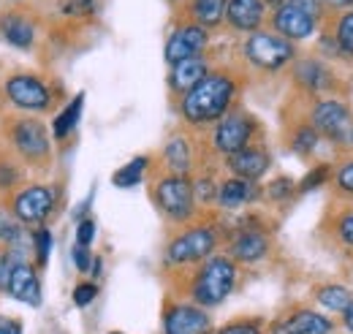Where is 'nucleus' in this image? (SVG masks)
I'll use <instances>...</instances> for the list:
<instances>
[{
	"mask_svg": "<svg viewBox=\"0 0 353 334\" xmlns=\"http://www.w3.org/2000/svg\"><path fill=\"white\" fill-rule=\"evenodd\" d=\"M310 302L318 310L340 318L353 304V288L348 283H340V280H323V283H315L310 288Z\"/></svg>",
	"mask_w": 353,
	"mask_h": 334,
	"instance_id": "obj_24",
	"label": "nucleus"
},
{
	"mask_svg": "<svg viewBox=\"0 0 353 334\" xmlns=\"http://www.w3.org/2000/svg\"><path fill=\"white\" fill-rule=\"evenodd\" d=\"M57 11L65 19H90L98 11V0H60Z\"/></svg>",
	"mask_w": 353,
	"mask_h": 334,
	"instance_id": "obj_39",
	"label": "nucleus"
},
{
	"mask_svg": "<svg viewBox=\"0 0 353 334\" xmlns=\"http://www.w3.org/2000/svg\"><path fill=\"white\" fill-rule=\"evenodd\" d=\"M266 318L261 315H242V318H231L223 326H218L212 334H266Z\"/></svg>",
	"mask_w": 353,
	"mask_h": 334,
	"instance_id": "obj_35",
	"label": "nucleus"
},
{
	"mask_svg": "<svg viewBox=\"0 0 353 334\" xmlns=\"http://www.w3.org/2000/svg\"><path fill=\"white\" fill-rule=\"evenodd\" d=\"M269 28H272V33L283 36L285 41L299 43V41L312 39V36L318 33L321 22H318L315 17H310L307 11H302L299 6L285 3V6H280L277 11L269 14Z\"/></svg>",
	"mask_w": 353,
	"mask_h": 334,
	"instance_id": "obj_17",
	"label": "nucleus"
},
{
	"mask_svg": "<svg viewBox=\"0 0 353 334\" xmlns=\"http://www.w3.org/2000/svg\"><path fill=\"white\" fill-rule=\"evenodd\" d=\"M323 28L332 30V36H334V41H337V46H340L345 63L351 66L353 63V8L351 11L332 14V17L323 22Z\"/></svg>",
	"mask_w": 353,
	"mask_h": 334,
	"instance_id": "obj_29",
	"label": "nucleus"
},
{
	"mask_svg": "<svg viewBox=\"0 0 353 334\" xmlns=\"http://www.w3.org/2000/svg\"><path fill=\"white\" fill-rule=\"evenodd\" d=\"M22 332H25V326H22L19 318H14V315H3V313H0V334H22Z\"/></svg>",
	"mask_w": 353,
	"mask_h": 334,
	"instance_id": "obj_44",
	"label": "nucleus"
},
{
	"mask_svg": "<svg viewBox=\"0 0 353 334\" xmlns=\"http://www.w3.org/2000/svg\"><path fill=\"white\" fill-rule=\"evenodd\" d=\"M161 166L169 174H182V177H193L199 171V144L190 128L182 126L166 136L161 147Z\"/></svg>",
	"mask_w": 353,
	"mask_h": 334,
	"instance_id": "obj_16",
	"label": "nucleus"
},
{
	"mask_svg": "<svg viewBox=\"0 0 353 334\" xmlns=\"http://www.w3.org/2000/svg\"><path fill=\"white\" fill-rule=\"evenodd\" d=\"M150 199H152L155 209L161 212V217L174 228L188 226V223L201 217V209H199L196 196H193V179L190 177L161 171L150 185Z\"/></svg>",
	"mask_w": 353,
	"mask_h": 334,
	"instance_id": "obj_4",
	"label": "nucleus"
},
{
	"mask_svg": "<svg viewBox=\"0 0 353 334\" xmlns=\"http://www.w3.org/2000/svg\"><path fill=\"white\" fill-rule=\"evenodd\" d=\"M150 166H152V158H150V155H136V158H131L125 166H120L114 174H112V185H114V188H123V190L136 188V185L144 182V177H147Z\"/></svg>",
	"mask_w": 353,
	"mask_h": 334,
	"instance_id": "obj_30",
	"label": "nucleus"
},
{
	"mask_svg": "<svg viewBox=\"0 0 353 334\" xmlns=\"http://www.w3.org/2000/svg\"><path fill=\"white\" fill-rule=\"evenodd\" d=\"M6 141L19 164L36 171L52 166V130L39 117H14L6 123Z\"/></svg>",
	"mask_w": 353,
	"mask_h": 334,
	"instance_id": "obj_7",
	"label": "nucleus"
},
{
	"mask_svg": "<svg viewBox=\"0 0 353 334\" xmlns=\"http://www.w3.org/2000/svg\"><path fill=\"white\" fill-rule=\"evenodd\" d=\"M98 283L95 280H79L77 286H74V291H71V302L79 307V310H85L90 307L95 299H98Z\"/></svg>",
	"mask_w": 353,
	"mask_h": 334,
	"instance_id": "obj_40",
	"label": "nucleus"
},
{
	"mask_svg": "<svg viewBox=\"0 0 353 334\" xmlns=\"http://www.w3.org/2000/svg\"><path fill=\"white\" fill-rule=\"evenodd\" d=\"M60 204V188L52 182H28L19 190L8 196V209L25 228H39L46 226V220L57 212Z\"/></svg>",
	"mask_w": 353,
	"mask_h": 334,
	"instance_id": "obj_12",
	"label": "nucleus"
},
{
	"mask_svg": "<svg viewBox=\"0 0 353 334\" xmlns=\"http://www.w3.org/2000/svg\"><path fill=\"white\" fill-rule=\"evenodd\" d=\"M92 196H95V190H90V196L85 199V202H79V207L74 209V220L79 223V220H85V217H90V204H92Z\"/></svg>",
	"mask_w": 353,
	"mask_h": 334,
	"instance_id": "obj_45",
	"label": "nucleus"
},
{
	"mask_svg": "<svg viewBox=\"0 0 353 334\" xmlns=\"http://www.w3.org/2000/svg\"><path fill=\"white\" fill-rule=\"evenodd\" d=\"M223 245V223L215 217H199L188 226L174 228L163 245V266L169 272H188L215 255Z\"/></svg>",
	"mask_w": 353,
	"mask_h": 334,
	"instance_id": "obj_3",
	"label": "nucleus"
},
{
	"mask_svg": "<svg viewBox=\"0 0 353 334\" xmlns=\"http://www.w3.org/2000/svg\"><path fill=\"white\" fill-rule=\"evenodd\" d=\"M223 168L234 177H242V179H250V182H261L269 168H272V153L264 141H256L228 158H223Z\"/></svg>",
	"mask_w": 353,
	"mask_h": 334,
	"instance_id": "obj_19",
	"label": "nucleus"
},
{
	"mask_svg": "<svg viewBox=\"0 0 353 334\" xmlns=\"http://www.w3.org/2000/svg\"><path fill=\"white\" fill-rule=\"evenodd\" d=\"M223 245L225 255L234 258L239 266H256L272 253V231L266 228L261 215H245L231 228L223 226Z\"/></svg>",
	"mask_w": 353,
	"mask_h": 334,
	"instance_id": "obj_6",
	"label": "nucleus"
},
{
	"mask_svg": "<svg viewBox=\"0 0 353 334\" xmlns=\"http://www.w3.org/2000/svg\"><path fill=\"white\" fill-rule=\"evenodd\" d=\"M0 95L6 104H11L14 109H19L25 115H44L54 106V98H57L54 87L36 71L8 74L0 84Z\"/></svg>",
	"mask_w": 353,
	"mask_h": 334,
	"instance_id": "obj_11",
	"label": "nucleus"
},
{
	"mask_svg": "<svg viewBox=\"0 0 353 334\" xmlns=\"http://www.w3.org/2000/svg\"><path fill=\"white\" fill-rule=\"evenodd\" d=\"M54 248V237H52V228L49 226H39L30 231V258L39 269H44L49 264V253Z\"/></svg>",
	"mask_w": 353,
	"mask_h": 334,
	"instance_id": "obj_34",
	"label": "nucleus"
},
{
	"mask_svg": "<svg viewBox=\"0 0 353 334\" xmlns=\"http://www.w3.org/2000/svg\"><path fill=\"white\" fill-rule=\"evenodd\" d=\"M264 199L269 204H288L296 199V179H291L288 174H280L274 179H269L264 185Z\"/></svg>",
	"mask_w": 353,
	"mask_h": 334,
	"instance_id": "obj_33",
	"label": "nucleus"
},
{
	"mask_svg": "<svg viewBox=\"0 0 353 334\" xmlns=\"http://www.w3.org/2000/svg\"><path fill=\"white\" fill-rule=\"evenodd\" d=\"M321 144H323V139H321V133H318L315 128L310 126L307 117L294 120V123L288 126V130H285V147H288V153H294V155L302 158V161L312 158Z\"/></svg>",
	"mask_w": 353,
	"mask_h": 334,
	"instance_id": "obj_25",
	"label": "nucleus"
},
{
	"mask_svg": "<svg viewBox=\"0 0 353 334\" xmlns=\"http://www.w3.org/2000/svg\"><path fill=\"white\" fill-rule=\"evenodd\" d=\"M305 117L321 133L323 141H329L343 153H353V106L348 98L343 95L312 98L307 101Z\"/></svg>",
	"mask_w": 353,
	"mask_h": 334,
	"instance_id": "obj_5",
	"label": "nucleus"
},
{
	"mask_svg": "<svg viewBox=\"0 0 353 334\" xmlns=\"http://www.w3.org/2000/svg\"><path fill=\"white\" fill-rule=\"evenodd\" d=\"M212 68H215V66H212L210 55H204V57H193V60H182V63H176V66H169L166 84H169V92L174 95V104L182 98V95H188L196 84L212 71Z\"/></svg>",
	"mask_w": 353,
	"mask_h": 334,
	"instance_id": "obj_22",
	"label": "nucleus"
},
{
	"mask_svg": "<svg viewBox=\"0 0 353 334\" xmlns=\"http://www.w3.org/2000/svg\"><path fill=\"white\" fill-rule=\"evenodd\" d=\"M288 3H294V6H299L302 11H307L310 17H315L321 25L332 17V11H329V0H288Z\"/></svg>",
	"mask_w": 353,
	"mask_h": 334,
	"instance_id": "obj_41",
	"label": "nucleus"
},
{
	"mask_svg": "<svg viewBox=\"0 0 353 334\" xmlns=\"http://www.w3.org/2000/svg\"><path fill=\"white\" fill-rule=\"evenodd\" d=\"M291 82L299 90L305 101L312 98H329V95H343L345 82L337 66L326 63L318 55H299L291 66Z\"/></svg>",
	"mask_w": 353,
	"mask_h": 334,
	"instance_id": "obj_10",
	"label": "nucleus"
},
{
	"mask_svg": "<svg viewBox=\"0 0 353 334\" xmlns=\"http://www.w3.org/2000/svg\"><path fill=\"white\" fill-rule=\"evenodd\" d=\"M30 258L28 253H19V250H0V296L8 293V283H11V275L17 269L19 261ZM33 261V258H30Z\"/></svg>",
	"mask_w": 353,
	"mask_h": 334,
	"instance_id": "obj_38",
	"label": "nucleus"
},
{
	"mask_svg": "<svg viewBox=\"0 0 353 334\" xmlns=\"http://www.w3.org/2000/svg\"><path fill=\"white\" fill-rule=\"evenodd\" d=\"M329 185L334 188V196H340L343 202H353V153H345V158L332 166Z\"/></svg>",
	"mask_w": 353,
	"mask_h": 334,
	"instance_id": "obj_32",
	"label": "nucleus"
},
{
	"mask_svg": "<svg viewBox=\"0 0 353 334\" xmlns=\"http://www.w3.org/2000/svg\"><path fill=\"white\" fill-rule=\"evenodd\" d=\"M71 261H74V269H77L79 275H90V264H92V253H90V248L74 242V248H71Z\"/></svg>",
	"mask_w": 353,
	"mask_h": 334,
	"instance_id": "obj_43",
	"label": "nucleus"
},
{
	"mask_svg": "<svg viewBox=\"0 0 353 334\" xmlns=\"http://www.w3.org/2000/svg\"><path fill=\"white\" fill-rule=\"evenodd\" d=\"M236 286H239V264L225 253H215L199 266L185 272L179 299H188L204 310H215L225 304V299L236 291Z\"/></svg>",
	"mask_w": 353,
	"mask_h": 334,
	"instance_id": "obj_2",
	"label": "nucleus"
},
{
	"mask_svg": "<svg viewBox=\"0 0 353 334\" xmlns=\"http://www.w3.org/2000/svg\"><path fill=\"white\" fill-rule=\"evenodd\" d=\"M169 3H172V6H179V3H182V0H169Z\"/></svg>",
	"mask_w": 353,
	"mask_h": 334,
	"instance_id": "obj_50",
	"label": "nucleus"
},
{
	"mask_svg": "<svg viewBox=\"0 0 353 334\" xmlns=\"http://www.w3.org/2000/svg\"><path fill=\"white\" fill-rule=\"evenodd\" d=\"M239 55L253 71L280 74L294 66V60L299 57V49H296V43L285 41L283 36H277L272 30H259V33L245 36Z\"/></svg>",
	"mask_w": 353,
	"mask_h": 334,
	"instance_id": "obj_9",
	"label": "nucleus"
},
{
	"mask_svg": "<svg viewBox=\"0 0 353 334\" xmlns=\"http://www.w3.org/2000/svg\"><path fill=\"white\" fill-rule=\"evenodd\" d=\"M22 179H25V171L17 161L0 158V196H11L14 190H19Z\"/></svg>",
	"mask_w": 353,
	"mask_h": 334,
	"instance_id": "obj_37",
	"label": "nucleus"
},
{
	"mask_svg": "<svg viewBox=\"0 0 353 334\" xmlns=\"http://www.w3.org/2000/svg\"><path fill=\"white\" fill-rule=\"evenodd\" d=\"M340 321H334L329 313H321L318 307L307 304H294L277 318L266 324V334H337Z\"/></svg>",
	"mask_w": 353,
	"mask_h": 334,
	"instance_id": "obj_13",
	"label": "nucleus"
},
{
	"mask_svg": "<svg viewBox=\"0 0 353 334\" xmlns=\"http://www.w3.org/2000/svg\"><path fill=\"white\" fill-rule=\"evenodd\" d=\"M353 0H329V11L332 14H340V11H351Z\"/></svg>",
	"mask_w": 353,
	"mask_h": 334,
	"instance_id": "obj_47",
	"label": "nucleus"
},
{
	"mask_svg": "<svg viewBox=\"0 0 353 334\" xmlns=\"http://www.w3.org/2000/svg\"><path fill=\"white\" fill-rule=\"evenodd\" d=\"M95 234H98V223H95V217L90 215V217H85V220L77 223V239H74V242L90 248V245L95 242Z\"/></svg>",
	"mask_w": 353,
	"mask_h": 334,
	"instance_id": "obj_42",
	"label": "nucleus"
},
{
	"mask_svg": "<svg viewBox=\"0 0 353 334\" xmlns=\"http://www.w3.org/2000/svg\"><path fill=\"white\" fill-rule=\"evenodd\" d=\"M225 3L228 0H185V19L207 30H218L225 19Z\"/></svg>",
	"mask_w": 353,
	"mask_h": 334,
	"instance_id": "obj_27",
	"label": "nucleus"
},
{
	"mask_svg": "<svg viewBox=\"0 0 353 334\" xmlns=\"http://www.w3.org/2000/svg\"><path fill=\"white\" fill-rule=\"evenodd\" d=\"M0 250H3V248H0Z\"/></svg>",
	"mask_w": 353,
	"mask_h": 334,
	"instance_id": "obj_52",
	"label": "nucleus"
},
{
	"mask_svg": "<svg viewBox=\"0 0 353 334\" xmlns=\"http://www.w3.org/2000/svg\"><path fill=\"white\" fill-rule=\"evenodd\" d=\"M161 326L163 334H212L215 332V321L212 313L179 299V296H169L163 304V315H161Z\"/></svg>",
	"mask_w": 353,
	"mask_h": 334,
	"instance_id": "obj_14",
	"label": "nucleus"
},
{
	"mask_svg": "<svg viewBox=\"0 0 353 334\" xmlns=\"http://www.w3.org/2000/svg\"><path fill=\"white\" fill-rule=\"evenodd\" d=\"M266 22H269V11H266L264 0H228L225 3V19H223V25L231 33L250 36V33L264 30Z\"/></svg>",
	"mask_w": 353,
	"mask_h": 334,
	"instance_id": "obj_20",
	"label": "nucleus"
},
{
	"mask_svg": "<svg viewBox=\"0 0 353 334\" xmlns=\"http://www.w3.org/2000/svg\"><path fill=\"white\" fill-rule=\"evenodd\" d=\"M6 296L14 299V302H19V304H28V307H41V302H44V286H41L39 266L30 258H25V261L17 264Z\"/></svg>",
	"mask_w": 353,
	"mask_h": 334,
	"instance_id": "obj_21",
	"label": "nucleus"
},
{
	"mask_svg": "<svg viewBox=\"0 0 353 334\" xmlns=\"http://www.w3.org/2000/svg\"><path fill=\"white\" fill-rule=\"evenodd\" d=\"M190 179H193V196H196L199 209L204 212V209L215 207L221 177H215V174H212V168H201V171H196Z\"/></svg>",
	"mask_w": 353,
	"mask_h": 334,
	"instance_id": "obj_31",
	"label": "nucleus"
},
{
	"mask_svg": "<svg viewBox=\"0 0 353 334\" xmlns=\"http://www.w3.org/2000/svg\"><path fill=\"white\" fill-rule=\"evenodd\" d=\"M101 275H103V258L101 255H92V264H90V280H101Z\"/></svg>",
	"mask_w": 353,
	"mask_h": 334,
	"instance_id": "obj_46",
	"label": "nucleus"
},
{
	"mask_svg": "<svg viewBox=\"0 0 353 334\" xmlns=\"http://www.w3.org/2000/svg\"><path fill=\"white\" fill-rule=\"evenodd\" d=\"M0 39L22 52H30L39 39V25L22 11H3L0 14Z\"/></svg>",
	"mask_w": 353,
	"mask_h": 334,
	"instance_id": "obj_23",
	"label": "nucleus"
},
{
	"mask_svg": "<svg viewBox=\"0 0 353 334\" xmlns=\"http://www.w3.org/2000/svg\"><path fill=\"white\" fill-rule=\"evenodd\" d=\"M210 41H212V36H210L207 28H201V25H196L190 19H182V22H176L174 30L166 39L163 60L169 66H176L182 60L204 57V55H210Z\"/></svg>",
	"mask_w": 353,
	"mask_h": 334,
	"instance_id": "obj_15",
	"label": "nucleus"
},
{
	"mask_svg": "<svg viewBox=\"0 0 353 334\" xmlns=\"http://www.w3.org/2000/svg\"><path fill=\"white\" fill-rule=\"evenodd\" d=\"M261 136H264L261 120L253 112L236 106L223 120H218L215 126L210 128L207 147H210L212 155L228 158V155H234V153H239V150H245V147H250L256 141H264Z\"/></svg>",
	"mask_w": 353,
	"mask_h": 334,
	"instance_id": "obj_8",
	"label": "nucleus"
},
{
	"mask_svg": "<svg viewBox=\"0 0 353 334\" xmlns=\"http://www.w3.org/2000/svg\"><path fill=\"white\" fill-rule=\"evenodd\" d=\"M340 329H345L348 334H353V304L340 315Z\"/></svg>",
	"mask_w": 353,
	"mask_h": 334,
	"instance_id": "obj_48",
	"label": "nucleus"
},
{
	"mask_svg": "<svg viewBox=\"0 0 353 334\" xmlns=\"http://www.w3.org/2000/svg\"><path fill=\"white\" fill-rule=\"evenodd\" d=\"M109 334H123V332H109Z\"/></svg>",
	"mask_w": 353,
	"mask_h": 334,
	"instance_id": "obj_51",
	"label": "nucleus"
},
{
	"mask_svg": "<svg viewBox=\"0 0 353 334\" xmlns=\"http://www.w3.org/2000/svg\"><path fill=\"white\" fill-rule=\"evenodd\" d=\"M285 3H288V0H264V6H266V11H269V14H272V11H277V8H280V6H285Z\"/></svg>",
	"mask_w": 353,
	"mask_h": 334,
	"instance_id": "obj_49",
	"label": "nucleus"
},
{
	"mask_svg": "<svg viewBox=\"0 0 353 334\" xmlns=\"http://www.w3.org/2000/svg\"><path fill=\"white\" fill-rule=\"evenodd\" d=\"M261 199H264V185L261 182H250V179L225 174V177H221V185H218L215 207L223 209V212H239V209L250 207V204H259Z\"/></svg>",
	"mask_w": 353,
	"mask_h": 334,
	"instance_id": "obj_18",
	"label": "nucleus"
},
{
	"mask_svg": "<svg viewBox=\"0 0 353 334\" xmlns=\"http://www.w3.org/2000/svg\"><path fill=\"white\" fill-rule=\"evenodd\" d=\"M242 95V79L231 68H212L188 95L174 104L179 123L190 130H207L236 109Z\"/></svg>",
	"mask_w": 353,
	"mask_h": 334,
	"instance_id": "obj_1",
	"label": "nucleus"
},
{
	"mask_svg": "<svg viewBox=\"0 0 353 334\" xmlns=\"http://www.w3.org/2000/svg\"><path fill=\"white\" fill-rule=\"evenodd\" d=\"M332 166H334V164H315V166L310 168L307 174L296 182V196H307L312 190H321L323 185H329V179H332Z\"/></svg>",
	"mask_w": 353,
	"mask_h": 334,
	"instance_id": "obj_36",
	"label": "nucleus"
},
{
	"mask_svg": "<svg viewBox=\"0 0 353 334\" xmlns=\"http://www.w3.org/2000/svg\"><path fill=\"white\" fill-rule=\"evenodd\" d=\"M82 112H85V92H77V95L57 112V117L52 120V141H57V144L68 141V139L77 133V128H79Z\"/></svg>",
	"mask_w": 353,
	"mask_h": 334,
	"instance_id": "obj_26",
	"label": "nucleus"
},
{
	"mask_svg": "<svg viewBox=\"0 0 353 334\" xmlns=\"http://www.w3.org/2000/svg\"><path fill=\"white\" fill-rule=\"evenodd\" d=\"M326 231L332 234L334 245L345 248L348 253H353V207H337L334 212H329L326 217Z\"/></svg>",
	"mask_w": 353,
	"mask_h": 334,
	"instance_id": "obj_28",
	"label": "nucleus"
}]
</instances>
